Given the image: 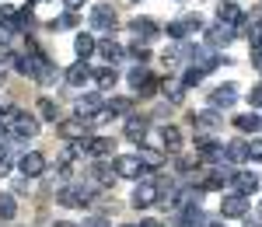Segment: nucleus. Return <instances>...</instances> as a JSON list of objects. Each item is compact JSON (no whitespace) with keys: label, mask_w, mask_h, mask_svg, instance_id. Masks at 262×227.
Returning a JSON list of instances; mask_svg holds the SVG:
<instances>
[{"label":"nucleus","mask_w":262,"mask_h":227,"mask_svg":"<svg viewBox=\"0 0 262 227\" xmlns=\"http://www.w3.org/2000/svg\"><path fill=\"white\" fill-rule=\"evenodd\" d=\"M91 28H95V32H112V28H116V11H112L108 4L91 7Z\"/></svg>","instance_id":"nucleus-10"},{"label":"nucleus","mask_w":262,"mask_h":227,"mask_svg":"<svg viewBox=\"0 0 262 227\" xmlns=\"http://www.w3.org/2000/svg\"><path fill=\"white\" fill-rule=\"evenodd\" d=\"M7 171H11V157H7V161H0V175H7Z\"/></svg>","instance_id":"nucleus-43"},{"label":"nucleus","mask_w":262,"mask_h":227,"mask_svg":"<svg viewBox=\"0 0 262 227\" xmlns=\"http://www.w3.org/2000/svg\"><path fill=\"white\" fill-rule=\"evenodd\" d=\"M91 175H95V182H98V186H112V175H116V171H112L108 161H98V165L91 168Z\"/></svg>","instance_id":"nucleus-30"},{"label":"nucleus","mask_w":262,"mask_h":227,"mask_svg":"<svg viewBox=\"0 0 262 227\" xmlns=\"http://www.w3.org/2000/svg\"><path fill=\"white\" fill-rule=\"evenodd\" d=\"M39 116H42V119H49V123H56V119H60L56 102H53V98H39Z\"/></svg>","instance_id":"nucleus-34"},{"label":"nucleus","mask_w":262,"mask_h":227,"mask_svg":"<svg viewBox=\"0 0 262 227\" xmlns=\"http://www.w3.org/2000/svg\"><path fill=\"white\" fill-rule=\"evenodd\" d=\"M91 196H95V189H91V186H63L56 199H60L63 207H88Z\"/></svg>","instance_id":"nucleus-5"},{"label":"nucleus","mask_w":262,"mask_h":227,"mask_svg":"<svg viewBox=\"0 0 262 227\" xmlns=\"http://www.w3.org/2000/svg\"><path fill=\"white\" fill-rule=\"evenodd\" d=\"M35 133H39V119H35V116H25V112H21L18 123H14V129H11V140H32Z\"/></svg>","instance_id":"nucleus-11"},{"label":"nucleus","mask_w":262,"mask_h":227,"mask_svg":"<svg viewBox=\"0 0 262 227\" xmlns=\"http://www.w3.org/2000/svg\"><path fill=\"white\" fill-rule=\"evenodd\" d=\"M234 102H238V84H217L210 91V108H217V112L234 108Z\"/></svg>","instance_id":"nucleus-6"},{"label":"nucleus","mask_w":262,"mask_h":227,"mask_svg":"<svg viewBox=\"0 0 262 227\" xmlns=\"http://www.w3.org/2000/svg\"><path fill=\"white\" fill-rule=\"evenodd\" d=\"M126 81H129V87H133V91H140L143 84L150 81V74H147V66H143V63H137V66L129 70V77H126Z\"/></svg>","instance_id":"nucleus-29"},{"label":"nucleus","mask_w":262,"mask_h":227,"mask_svg":"<svg viewBox=\"0 0 262 227\" xmlns=\"http://www.w3.org/2000/svg\"><path fill=\"white\" fill-rule=\"evenodd\" d=\"M200 81H203V70H200V66H189V70L182 74V91H192V87H200Z\"/></svg>","instance_id":"nucleus-33"},{"label":"nucleus","mask_w":262,"mask_h":227,"mask_svg":"<svg viewBox=\"0 0 262 227\" xmlns=\"http://www.w3.org/2000/svg\"><path fill=\"white\" fill-rule=\"evenodd\" d=\"M18 217V203L14 196H0V220H14Z\"/></svg>","instance_id":"nucleus-35"},{"label":"nucleus","mask_w":262,"mask_h":227,"mask_svg":"<svg viewBox=\"0 0 262 227\" xmlns=\"http://www.w3.org/2000/svg\"><path fill=\"white\" fill-rule=\"evenodd\" d=\"M140 165L147 168V171H154V168H161L164 165V150H158V147H140Z\"/></svg>","instance_id":"nucleus-25"},{"label":"nucleus","mask_w":262,"mask_h":227,"mask_svg":"<svg viewBox=\"0 0 262 227\" xmlns=\"http://www.w3.org/2000/svg\"><path fill=\"white\" fill-rule=\"evenodd\" d=\"M91 126H95V119H81V116H77V119H63V123L56 126V129H60V137H63V140L77 144V140H84V137L91 133Z\"/></svg>","instance_id":"nucleus-4"},{"label":"nucleus","mask_w":262,"mask_h":227,"mask_svg":"<svg viewBox=\"0 0 262 227\" xmlns=\"http://www.w3.org/2000/svg\"><path fill=\"white\" fill-rule=\"evenodd\" d=\"M231 175H234V171H227V168H217V171H203V175H200V192H221V189L231 182Z\"/></svg>","instance_id":"nucleus-9"},{"label":"nucleus","mask_w":262,"mask_h":227,"mask_svg":"<svg viewBox=\"0 0 262 227\" xmlns=\"http://www.w3.org/2000/svg\"><path fill=\"white\" fill-rule=\"evenodd\" d=\"M206 35H210V46H213V49H221V46H231V39H234V28H231V25H221V21H217V25H213V28H210V32H206Z\"/></svg>","instance_id":"nucleus-20"},{"label":"nucleus","mask_w":262,"mask_h":227,"mask_svg":"<svg viewBox=\"0 0 262 227\" xmlns=\"http://www.w3.org/2000/svg\"><path fill=\"white\" fill-rule=\"evenodd\" d=\"M122 227H133V224H122Z\"/></svg>","instance_id":"nucleus-49"},{"label":"nucleus","mask_w":262,"mask_h":227,"mask_svg":"<svg viewBox=\"0 0 262 227\" xmlns=\"http://www.w3.org/2000/svg\"><path fill=\"white\" fill-rule=\"evenodd\" d=\"M248 161H262V140H252L248 144Z\"/></svg>","instance_id":"nucleus-38"},{"label":"nucleus","mask_w":262,"mask_h":227,"mask_svg":"<svg viewBox=\"0 0 262 227\" xmlns=\"http://www.w3.org/2000/svg\"><path fill=\"white\" fill-rule=\"evenodd\" d=\"M32 81H39V84H56L60 81V70H56L53 60H49L46 53H39L35 46H32Z\"/></svg>","instance_id":"nucleus-1"},{"label":"nucleus","mask_w":262,"mask_h":227,"mask_svg":"<svg viewBox=\"0 0 262 227\" xmlns=\"http://www.w3.org/2000/svg\"><path fill=\"white\" fill-rule=\"evenodd\" d=\"M91 81V66H88V63H74V66H70V70H67V84H70V87H84V84Z\"/></svg>","instance_id":"nucleus-24"},{"label":"nucleus","mask_w":262,"mask_h":227,"mask_svg":"<svg viewBox=\"0 0 262 227\" xmlns=\"http://www.w3.org/2000/svg\"><path fill=\"white\" fill-rule=\"evenodd\" d=\"M245 227H259V220H245Z\"/></svg>","instance_id":"nucleus-47"},{"label":"nucleus","mask_w":262,"mask_h":227,"mask_svg":"<svg viewBox=\"0 0 262 227\" xmlns=\"http://www.w3.org/2000/svg\"><path fill=\"white\" fill-rule=\"evenodd\" d=\"M221 213H224V220H234V217H245V213H248V199L234 192V196H227V199L221 203Z\"/></svg>","instance_id":"nucleus-15"},{"label":"nucleus","mask_w":262,"mask_h":227,"mask_svg":"<svg viewBox=\"0 0 262 227\" xmlns=\"http://www.w3.org/2000/svg\"><path fill=\"white\" fill-rule=\"evenodd\" d=\"M192 126H196L200 133H210V129H217V126H221V112H217V108L196 112V116H192Z\"/></svg>","instance_id":"nucleus-22"},{"label":"nucleus","mask_w":262,"mask_h":227,"mask_svg":"<svg viewBox=\"0 0 262 227\" xmlns=\"http://www.w3.org/2000/svg\"><path fill=\"white\" fill-rule=\"evenodd\" d=\"M129 32L137 35V42H150L154 35H158V25H154L150 18H133L129 21Z\"/></svg>","instance_id":"nucleus-19"},{"label":"nucleus","mask_w":262,"mask_h":227,"mask_svg":"<svg viewBox=\"0 0 262 227\" xmlns=\"http://www.w3.org/2000/svg\"><path fill=\"white\" fill-rule=\"evenodd\" d=\"M200 28H203V14H196V11H189L185 18H179V21H171V25H168V39L182 42L185 35H196Z\"/></svg>","instance_id":"nucleus-3"},{"label":"nucleus","mask_w":262,"mask_h":227,"mask_svg":"<svg viewBox=\"0 0 262 227\" xmlns=\"http://www.w3.org/2000/svg\"><path fill=\"white\" fill-rule=\"evenodd\" d=\"M53 227H77V224H70V220H60V224H53Z\"/></svg>","instance_id":"nucleus-45"},{"label":"nucleus","mask_w":262,"mask_h":227,"mask_svg":"<svg viewBox=\"0 0 262 227\" xmlns=\"http://www.w3.org/2000/svg\"><path fill=\"white\" fill-rule=\"evenodd\" d=\"M224 161H231V165L248 161V144H245V140H231V144H224Z\"/></svg>","instance_id":"nucleus-23"},{"label":"nucleus","mask_w":262,"mask_h":227,"mask_svg":"<svg viewBox=\"0 0 262 227\" xmlns=\"http://www.w3.org/2000/svg\"><path fill=\"white\" fill-rule=\"evenodd\" d=\"M98 53H101V60H108V66H116V63L126 60V49H122L119 42H112V39L98 42Z\"/></svg>","instance_id":"nucleus-21"},{"label":"nucleus","mask_w":262,"mask_h":227,"mask_svg":"<svg viewBox=\"0 0 262 227\" xmlns=\"http://www.w3.org/2000/svg\"><path fill=\"white\" fill-rule=\"evenodd\" d=\"M91 81L98 84V91H112L116 81H119V70L116 66H98V70H91Z\"/></svg>","instance_id":"nucleus-17"},{"label":"nucleus","mask_w":262,"mask_h":227,"mask_svg":"<svg viewBox=\"0 0 262 227\" xmlns=\"http://www.w3.org/2000/svg\"><path fill=\"white\" fill-rule=\"evenodd\" d=\"M140 227H164V224H161V220H143Z\"/></svg>","instance_id":"nucleus-44"},{"label":"nucleus","mask_w":262,"mask_h":227,"mask_svg":"<svg viewBox=\"0 0 262 227\" xmlns=\"http://www.w3.org/2000/svg\"><path fill=\"white\" fill-rule=\"evenodd\" d=\"M206 227H227V220H217V224H206Z\"/></svg>","instance_id":"nucleus-46"},{"label":"nucleus","mask_w":262,"mask_h":227,"mask_svg":"<svg viewBox=\"0 0 262 227\" xmlns=\"http://www.w3.org/2000/svg\"><path fill=\"white\" fill-rule=\"evenodd\" d=\"M18 168H21V175H28V178H39L42 171H46V157H42L39 150H28L25 157L18 161Z\"/></svg>","instance_id":"nucleus-13"},{"label":"nucleus","mask_w":262,"mask_h":227,"mask_svg":"<svg viewBox=\"0 0 262 227\" xmlns=\"http://www.w3.org/2000/svg\"><path fill=\"white\" fill-rule=\"evenodd\" d=\"M84 227H108V220H105V217H91Z\"/></svg>","instance_id":"nucleus-41"},{"label":"nucleus","mask_w":262,"mask_h":227,"mask_svg":"<svg viewBox=\"0 0 262 227\" xmlns=\"http://www.w3.org/2000/svg\"><path fill=\"white\" fill-rule=\"evenodd\" d=\"M158 199H161V189L154 186V182H137V189H133V207L137 210L154 207Z\"/></svg>","instance_id":"nucleus-8"},{"label":"nucleus","mask_w":262,"mask_h":227,"mask_svg":"<svg viewBox=\"0 0 262 227\" xmlns=\"http://www.w3.org/2000/svg\"><path fill=\"white\" fill-rule=\"evenodd\" d=\"M248 105L255 108V105H262V84H255L252 91H248Z\"/></svg>","instance_id":"nucleus-39"},{"label":"nucleus","mask_w":262,"mask_h":227,"mask_svg":"<svg viewBox=\"0 0 262 227\" xmlns=\"http://www.w3.org/2000/svg\"><path fill=\"white\" fill-rule=\"evenodd\" d=\"M161 144H164V150H179L182 147V133L175 129V126H164L161 129Z\"/></svg>","instance_id":"nucleus-31"},{"label":"nucleus","mask_w":262,"mask_h":227,"mask_svg":"<svg viewBox=\"0 0 262 227\" xmlns=\"http://www.w3.org/2000/svg\"><path fill=\"white\" fill-rule=\"evenodd\" d=\"M231 182H234V192L245 196V199H248L252 192H259V175H252V171H234Z\"/></svg>","instance_id":"nucleus-12"},{"label":"nucleus","mask_w":262,"mask_h":227,"mask_svg":"<svg viewBox=\"0 0 262 227\" xmlns=\"http://www.w3.org/2000/svg\"><path fill=\"white\" fill-rule=\"evenodd\" d=\"M70 25H77V14H74V11H67L63 18L53 21V28H70Z\"/></svg>","instance_id":"nucleus-37"},{"label":"nucleus","mask_w":262,"mask_h":227,"mask_svg":"<svg viewBox=\"0 0 262 227\" xmlns=\"http://www.w3.org/2000/svg\"><path fill=\"white\" fill-rule=\"evenodd\" d=\"M158 87H161V81H158V77H150V81L143 84V87L137 91V95H143V98H150V95H158Z\"/></svg>","instance_id":"nucleus-36"},{"label":"nucleus","mask_w":262,"mask_h":227,"mask_svg":"<svg viewBox=\"0 0 262 227\" xmlns=\"http://www.w3.org/2000/svg\"><path fill=\"white\" fill-rule=\"evenodd\" d=\"M74 108H77V116H81V119H95V116L101 112V95H95V91H91V95H81Z\"/></svg>","instance_id":"nucleus-16"},{"label":"nucleus","mask_w":262,"mask_h":227,"mask_svg":"<svg viewBox=\"0 0 262 227\" xmlns=\"http://www.w3.org/2000/svg\"><path fill=\"white\" fill-rule=\"evenodd\" d=\"M105 112H108V116H126V119H129V116H133V102H129V98H112V102L105 105Z\"/></svg>","instance_id":"nucleus-28"},{"label":"nucleus","mask_w":262,"mask_h":227,"mask_svg":"<svg viewBox=\"0 0 262 227\" xmlns=\"http://www.w3.org/2000/svg\"><path fill=\"white\" fill-rule=\"evenodd\" d=\"M77 147H81V154H88V157H108L116 144L108 137H84V140H77Z\"/></svg>","instance_id":"nucleus-7"},{"label":"nucleus","mask_w":262,"mask_h":227,"mask_svg":"<svg viewBox=\"0 0 262 227\" xmlns=\"http://www.w3.org/2000/svg\"><path fill=\"white\" fill-rule=\"evenodd\" d=\"M217 21L234 28V25H242V21H245V11L234 4V0H224V4H217Z\"/></svg>","instance_id":"nucleus-14"},{"label":"nucleus","mask_w":262,"mask_h":227,"mask_svg":"<svg viewBox=\"0 0 262 227\" xmlns=\"http://www.w3.org/2000/svg\"><path fill=\"white\" fill-rule=\"evenodd\" d=\"M112 171H116L119 178H133V182L147 178V168L140 165V157H137V154H119V157L112 161Z\"/></svg>","instance_id":"nucleus-2"},{"label":"nucleus","mask_w":262,"mask_h":227,"mask_svg":"<svg viewBox=\"0 0 262 227\" xmlns=\"http://www.w3.org/2000/svg\"><path fill=\"white\" fill-rule=\"evenodd\" d=\"M84 4H88V0H63V7L74 11V14H77V7H84Z\"/></svg>","instance_id":"nucleus-40"},{"label":"nucleus","mask_w":262,"mask_h":227,"mask_svg":"<svg viewBox=\"0 0 262 227\" xmlns=\"http://www.w3.org/2000/svg\"><path fill=\"white\" fill-rule=\"evenodd\" d=\"M95 49H98V42H95V35H77V39H74V53H77V56H81L84 63H88V56H91V53H95Z\"/></svg>","instance_id":"nucleus-27"},{"label":"nucleus","mask_w":262,"mask_h":227,"mask_svg":"<svg viewBox=\"0 0 262 227\" xmlns=\"http://www.w3.org/2000/svg\"><path fill=\"white\" fill-rule=\"evenodd\" d=\"M245 35H248V46H252V49H259L262 46V18L248 21V25H245Z\"/></svg>","instance_id":"nucleus-32"},{"label":"nucleus","mask_w":262,"mask_h":227,"mask_svg":"<svg viewBox=\"0 0 262 227\" xmlns=\"http://www.w3.org/2000/svg\"><path fill=\"white\" fill-rule=\"evenodd\" d=\"M234 129H242V133H259L262 129V116H255V112H242V116H234Z\"/></svg>","instance_id":"nucleus-26"},{"label":"nucleus","mask_w":262,"mask_h":227,"mask_svg":"<svg viewBox=\"0 0 262 227\" xmlns=\"http://www.w3.org/2000/svg\"><path fill=\"white\" fill-rule=\"evenodd\" d=\"M147 129H150V123H147L143 116H129V119H126V140H133V144H143Z\"/></svg>","instance_id":"nucleus-18"},{"label":"nucleus","mask_w":262,"mask_h":227,"mask_svg":"<svg viewBox=\"0 0 262 227\" xmlns=\"http://www.w3.org/2000/svg\"><path fill=\"white\" fill-rule=\"evenodd\" d=\"M259 217H262V203H259Z\"/></svg>","instance_id":"nucleus-48"},{"label":"nucleus","mask_w":262,"mask_h":227,"mask_svg":"<svg viewBox=\"0 0 262 227\" xmlns=\"http://www.w3.org/2000/svg\"><path fill=\"white\" fill-rule=\"evenodd\" d=\"M252 60H255V66L262 70V46H259V49H252Z\"/></svg>","instance_id":"nucleus-42"}]
</instances>
